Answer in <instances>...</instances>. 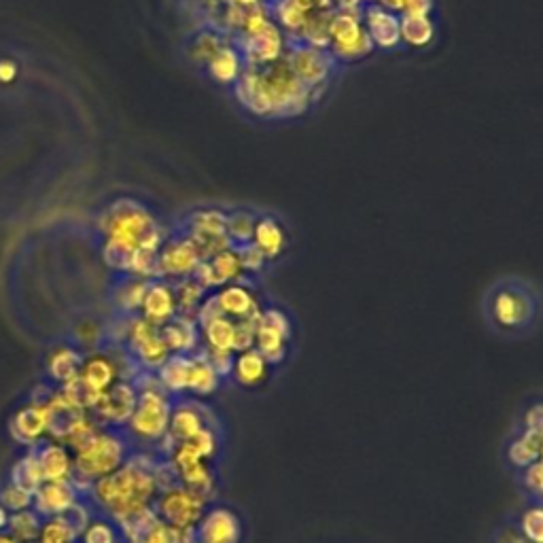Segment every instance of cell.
Wrapping results in <instances>:
<instances>
[{
	"mask_svg": "<svg viewBox=\"0 0 543 543\" xmlns=\"http://www.w3.org/2000/svg\"><path fill=\"white\" fill-rule=\"evenodd\" d=\"M234 251H236V255L240 259V266H242L244 274H247L249 278L261 274L270 264V261L264 257V253H261L253 242L240 244V247H234Z\"/></svg>",
	"mask_w": 543,
	"mask_h": 543,
	"instance_id": "60d3db41",
	"label": "cell"
},
{
	"mask_svg": "<svg viewBox=\"0 0 543 543\" xmlns=\"http://www.w3.org/2000/svg\"><path fill=\"white\" fill-rule=\"evenodd\" d=\"M242 522L230 507H208L194 529V543H240Z\"/></svg>",
	"mask_w": 543,
	"mask_h": 543,
	"instance_id": "5bb4252c",
	"label": "cell"
},
{
	"mask_svg": "<svg viewBox=\"0 0 543 543\" xmlns=\"http://www.w3.org/2000/svg\"><path fill=\"white\" fill-rule=\"evenodd\" d=\"M270 13V20L285 32L287 39H297L308 20V11L300 0H272L264 5Z\"/></svg>",
	"mask_w": 543,
	"mask_h": 543,
	"instance_id": "484cf974",
	"label": "cell"
},
{
	"mask_svg": "<svg viewBox=\"0 0 543 543\" xmlns=\"http://www.w3.org/2000/svg\"><path fill=\"white\" fill-rule=\"evenodd\" d=\"M378 5H380L382 9H387V11H391V13H397V15H401V13H404V7H406V0H378Z\"/></svg>",
	"mask_w": 543,
	"mask_h": 543,
	"instance_id": "f5cc1de1",
	"label": "cell"
},
{
	"mask_svg": "<svg viewBox=\"0 0 543 543\" xmlns=\"http://www.w3.org/2000/svg\"><path fill=\"white\" fill-rule=\"evenodd\" d=\"M291 338L293 323L283 308L266 306L259 312L253 348H257L261 357H264L272 367L285 363V359L289 357Z\"/></svg>",
	"mask_w": 543,
	"mask_h": 543,
	"instance_id": "9c48e42d",
	"label": "cell"
},
{
	"mask_svg": "<svg viewBox=\"0 0 543 543\" xmlns=\"http://www.w3.org/2000/svg\"><path fill=\"white\" fill-rule=\"evenodd\" d=\"M130 344L136 355V361L145 367L149 374H155L170 357V350L164 344L160 329L149 325L145 319L134 317L130 325Z\"/></svg>",
	"mask_w": 543,
	"mask_h": 543,
	"instance_id": "9a60e30c",
	"label": "cell"
},
{
	"mask_svg": "<svg viewBox=\"0 0 543 543\" xmlns=\"http://www.w3.org/2000/svg\"><path fill=\"white\" fill-rule=\"evenodd\" d=\"M172 404H174V397L164 391L162 384L140 391L136 399V408L128 420L130 433L136 437V440L147 442V444H157V442L168 440Z\"/></svg>",
	"mask_w": 543,
	"mask_h": 543,
	"instance_id": "8992f818",
	"label": "cell"
},
{
	"mask_svg": "<svg viewBox=\"0 0 543 543\" xmlns=\"http://www.w3.org/2000/svg\"><path fill=\"white\" fill-rule=\"evenodd\" d=\"M189 359L191 355H170L166 363L157 370V380L174 399L187 393V378H189Z\"/></svg>",
	"mask_w": 543,
	"mask_h": 543,
	"instance_id": "836d02e7",
	"label": "cell"
},
{
	"mask_svg": "<svg viewBox=\"0 0 543 543\" xmlns=\"http://www.w3.org/2000/svg\"><path fill=\"white\" fill-rule=\"evenodd\" d=\"M378 0H363V5H376Z\"/></svg>",
	"mask_w": 543,
	"mask_h": 543,
	"instance_id": "db71d44e",
	"label": "cell"
},
{
	"mask_svg": "<svg viewBox=\"0 0 543 543\" xmlns=\"http://www.w3.org/2000/svg\"><path fill=\"white\" fill-rule=\"evenodd\" d=\"M83 380L85 387L98 399L102 393H107L111 389V384L115 380V365L109 359L96 357L85 365Z\"/></svg>",
	"mask_w": 543,
	"mask_h": 543,
	"instance_id": "8d00e7d4",
	"label": "cell"
},
{
	"mask_svg": "<svg viewBox=\"0 0 543 543\" xmlns=\"http://www.w3.org/2000/svg\"><path fill=\"white\" fill-rule=\"evenodd\" d=\"M257 70L270 100L272 119L302 117L314 104L310 90L293 77L285 58Z\"/></svg>",
	"mask_w": 543,
	"mask_h": 543,
	"instance_id": "277c9868",
	"label": "cell"
},
{
	"mask_svg": "<svg viewBox=\"0 0 543 543\" xmlns=\"http://www.w3.org/2000/svg\"><path fill=\"white\" fill-rule=\"evenodd\" d=\"M85 543H115V533L107 524H94L85 535Z\"/></svg>",
	"mask_w": 543,
	"mask_h": 543,
	"instance_id": "f6af8a7d",
	"label": "cell"
},
{
	"mask_svg": "<svg viewBox=\"0 0 543 543\" xmlns=\"http://www.w3.org/2000/svg\"><path fill=\"white\" fill-rule=\"evenodd\" d=\"M155 510L166 527L174 531H194L206 510V497L183 484H174L164 488L162 495L155 499Z\"/></svg>",
	"mask_w": 543,
	"mask_h": 543,
	"instance_id": "ba28073f",
	"label": "cell"
},
{
	"mask_svg": "<svg viewBox=\"0 0 543 543\" xmlns=\"http://www.w3.org/2000/svg\"><path fill=\"white\" fill-rule=\"evenodd\" d=\"M522 429H543V408L541 404H535L524 414Z\"/></svg>",
	"mask_w": 543,
	"mask_h": 543,
	"instance_id": "bcb514c9",
	"label": "cell"
},
{
	"mask_svg": "<svg viewBox=\"0 0 543 543\" xmlns=\"http://www.w3.org/2000/svg\"><path fill=\"white\" fill-rule=\"evenodd\" d=\"M177 230L196 244L202 261L230 247L225 238V210L221 208L191 210Z\"/></svg>",
	"mask_w": 543,
	"mask_h": 543,
	"instance_id": "30bf717a",
	"label": "cell"
},
{
	"mask_svg": "<svg viewBox=\"0 0 543 543\" xmlns=\"http://www.w3.org/2000/svg\"><path fill=\"white\" fill-rule=\"evenodd\" d=\"M433 11H435V0H406V7L401 15L433 17Z\"/></svg>",
	"mask_w": 543,
	"mask_h": 543,
	"instance_id": "ee69618b",
	"label": "cell"
},
{
	"mask_svg": "<svg viewBox=\"0 0 543 543\" xmlns=\"http://www.w3.org/2000/svg\"><path fill=\"white\" fill-rule=\"evenodd\" d=\"M285 62L293 77L300 81L306 90H310L312 102H317L323 96L331 77H334L340 68L327 49L310 47L295 39H287Z\"/></svg>",
	"mask_w": 543,
	"mask_h": 543,
	"instance_id": "5b68a950",
	"label": "cell"
},
{
	"mask_svg": "<svg viewBox=\"0 0 543 543\" xmlns=\"http://www.w3.org/2000/svg\"><path fill=\"white\" fill-rule=\"evenodd\" d=\"M70 539V531L62 524H51L45 533V541L47 543H66Z\"/></svg>",
	"mask_w": 543,
	"mask_h": 543,
	"instance_id": "c3c4849f",
	"label": "cell"
},
{
	"mask_svg": "<svg viewBox=\"0 0 543 543\" xmlns=\"http://www.w3.org/2000/svg\"><path fill=\"white\" fill-rule=\"evenodd\" d=\"M520 482L522 488L527 490V495L535 499V503H541V493H543V465L541 461H535L533 465L524 467L520 471Z\"/></svg>",
	"mask_w": 543,
	"mask_h": 543,
	"instance_id": "b9f144b4",
	"label": "cell"
},
{
	"mask_svg": "<svg viewBox=\"0 0 543 543\" xmlns=\"http://www.w3.org/2000/svg\"><path fill=\"white\" fill-rule=\"evenodd\" d=\"M270 370H272V365L264 357H261L259 350L249 348V350H242V353L234 355L230 376L242 389H257L268 380Z\"/></svg>",
	"mask_w": 543,
	"mask_h": 543,
	"instance_id": "d4e9b609",
	"label": "cell"
},
{
	"mask_svg": "<svg viewBox=\"0 0 543 543\" xmlns=\"http://www.w3.org/2000/svg\"><path fill=\"white\" fill-rule=\"evenodd\" d=\"M221 376L215 370L210 361L204 357L202 350H196L194 355L189 359V378H187V393L194 395H213L219 384H221Z\"/></svg>",
	"mask_w": 543,
	"mask_h": 543,
	"instance_id": "1f68e13d",
	"label": "cell"
},
{
	"mask_svg": "<svg viewBox=\"0 0 543 543\" xmlns=\"http://www.w3.org/2000/svg\"><path fill=\"white\" fill-rule=\"evenodd\" d=\"M249 68H264L285 58L287 37L274 22L247 39H232Z\"/></svg>",
	"mask_w": 543,
	"mask_h": 543,
	"instance_id": "4fadbf2b",
	"label": "cell"
},
{
	"mask_svg": "<svg viewBox=\"0 0 543 543\" xmlns=\"http://www.w3.org/2000/svg\"><path fill=\"white\" fill-rule=\"evenodd\" d=\"M206 427L208 423L200 406L189 404V401H174L168 425V440L172 442V446L191 442Z\"/></svg>",
	"mask_w": 543,
	"mask_h": 543,
	"instance_id": "7402d4cb",
	"label": "cell"
},
{
	"mask_svg": "<svg viewBox=\"0 0 543 543\" xmlns=\"http://www.w3.org/2000/svg\"><path fill=\"white\" fill-rule=\"evenodd\" d=\"M170 459H172V469H174V474H177L179 484H183L189 490H196V493L206 497L210 486H213V474H210L206 459L200 457L198 450L187 442L174 444Z\"/></svg>",
	"mask_w": 543,
	"mask_h": 543,
	"instance_id": "2e32d148",
	"label": "cell"
},
{
	"mask_svg": "<svg viewBox=\"0 0 543 543\" xmlns=\"http://www.w3.org/2000/svg\"><path fill=\"white\" fill-rule=\"evenodd\" d=\"M136 399L138 391L130 387V384H117V387L98 397L102 414L111 418L113 423H128L136 408Z\"/></svg>",
	"mask_w": 543,
	"mask_h": 543,
	"instance_id": "f1b7e54d",
	"label": "cell"
},
{
	"mask_svg": "<svg viewBox=\"0 0 543 543\" xmlns=\"http://www.w3.org/2000/svg\"><path fill=\"white\" fill-rule=\"evenodd\" d=\"M329 54L342 64H357L374 54V45L367 37L361 15L334 11L329 17Z\"/></svg>",
	"mask_w": 543,
	"mask_h": 543,
	"instance_id": "52a82bcc",
	"label": "cell"
},
{
	"mask_svg": "<svg viewBox=\"0 0 543 543\" xmlns=\"http://www.w3.org/2000/svg\"><path fill=\"white\" fill-rule=\"evenodd\" d=\"M157 490L160 486H157L155 471H145L136 465L119 469L98 482V497L121 520L143 516L153 503Z\"/></svg>",
	"mask_w": 543,
	"mask_h": 543,
	"instance_id": "3957f363",
	"label": "cell"
},
{
	"mask_svg": "<svg viewBox=\"0 0 543 543\" xmlns=\"http://www.w3.org/2000/svg\"><path fill=\"white\" fill-rule=\"evenodd\" d=\"M300 3L308 9V11H334V5H331V0H300Z\"/></svg>",
	"mask_w": 543,
	"mask_h": 543,
	"instance_id": "816d5d0a",
	"label": "cell"
},
{
	"mask_svg": "<svg viewBox=\"0 0 543 543\" xmlns=\"http://www.w3.org/2000/svg\"><path fill=\"white\" fill-rule=\"evenodd\" d=\"M179 314L174 287L168 280H149L143 304H140V319H145L153 327H164Z\"/></svg>",
	"mask_w": 543,
	"mask_h": 543,
	"instance_id": "d6986e66",
	"label": "cell"
},
{
	"mask_svg": "<svg viewBox=\"0 0 543 543\" xmlns=\"http://www.w3.org/2000/svg\"><path fill=\"white\" fill-rule=\"evenodd\" d=\"M257 217L259 215L249 208H234L230 213H225V238L230 242V247L253 242Z\"/></svg>",
	"mask_w": 543,
	"mask_h": 543,
	"instance_id": "e575fe53",
	"label": "cell"
},
{
	"mask_svg": "<svg viewBox=\"0 0 543 543\" xmlns=\"http://www.w3.org/2000/svg\"><path fill=\"white\" fill-rule=\"evenodd\" d=\"M174 287V297H177V308L181 317H191L196 319V312L202 306V302L206 300L208 291L198 283L194 276L177 280V283H172Z\"/></svg>",
	"mask_w": 543,
	"mask_h": 543,
	"instance_id": "d590c367",
	"label": "cell"
},
{
	"mask_svg": "<svg viewBox=\"0 0 543 543\" xmlns=\"http://www.w3.org/2000/svg\"><path fill=\"white\" fill-rule=\"evenodd\" d=\"M126 461V444L113 435H96L87 440L81 450L79 467L85 476L104 478L111 476Z\"/></svg>",
	"mask_w": 543,
	"mask_h": 543,
	"instance_id": "7c38bea8",
	"label": "cell"
},
{
	"mask_svg": "<svg viewBox=\"0 0 543 543\" xmlns=\"http://www.w3.org/2000/svg\"><path fill=\"white\" fill-rule=\"evenodd\" d=\"M331 5H334V11H342V13H357L361 15L363 11V0H331Z\"/></svg>",
	"mask_w": 543,
	"mask_h": 543,
	"instance_id": "681fc988",
	"label": "cell"
},
{
	"mask_svg": "<svg viewBox=\"0 0 543 543\" xmlns=\"http://www.w3.org/2000/svg\"><path fill=\"white\" fill-rule=\"evenodd\" d=\"M361 22L365 26L374 49L378 51H397L401 49V15L391 13L376 5H365L361 11Z\"/></svg>",
	"mask_w": 543,
	"mask_h": 543,
	"instance_id": "ac0fdd59",
	"label": "cell"
},
{
	"mask_svg": "<svg viewBox=\"0 0 543 543\" xmlns=\"http://www.w3.org/2000/svg\"><path fill=\"white\" fill-rule=\"evenodd\" d=\"M401 47L408 49H427L437 39V24L433 17H412L401 15Z\"/></svg>",
	"mask_w": 543,
	"mask_h": 543,
	"instance_id": "f546056e",
	"label": "cell"
},
{
	"mask_svg": "<svg viewBox=\"0 0 543 543\" xmlns=\"http://www.w3.org/2000/svg\"><path fill=\"white\" fill-rule=\"evenodd\" d=\"M543 454V429H522L516 440L507 446V461L516 469H524L541 461Z\"/></svg>",
	"mask_w": 543,
	"mask_h": 543,
	"instance_id": "83f0119b",
	"label": "cell"
},
{
	"mask_svg": "<svg viewBox=\"0 0 543 543\" xmlns=\"http://www.w3.org/2000/svg\"><path fill=\"white\" fill-rule=\"evenodd\" d=\"M109 247L134 253L138 249L160 251L166 236L170 234L166 227L157 221L155 213L134 198L117 200L109 213Z\"/></svg>",
	"mask_w": 543,
	"mask_h": 543,
	"instance_id": "7a4b0ae2",
	"label": "cell"
},
{
	"mask_svg": "<svg viewBox=\"0 0 543 543\" xmlns=\"http://www.w3.org/2000/svg\"><path fill=\"white\" fill-rule=\"evenodd\" d=\"M232 92L240 107L257 119H272V107L264 90V81L257 68H244L240 79L232 85Z\"/></svg>",
	"mask_w": 543,
	"mask_h": 543,
	"instance_id": "ffe728a7",
	"label": "cell"
},
{
	"mask_svg": "<svg viewBox=\"0 0 543 543\" xmlns=\"http://www.w3.org/2000/svg\"><path fill=\"white\" fill-rule=\"evenodd\" d=\"M160 336L170 355H194L200 350V327L196 319L177 314L170 323L160 327Z\"/></svg>",
	"mask_w": 543,
	"mask_h": 543,
	"instance_id": "603a6c76",
	"label": "cell"
},
{
	"mask_svg": "<svg viewBox=\"0 0 543 543\" xmlns=\"http://www.w3.org/2000/svg\"><path fill=\"white\" fill-rule=\"evenodd\" d=\"M236 323L217 317L200 327V348L217 350V353H232L236 355Z\"/></svg>",
	"mask_w": 543,
	"mask_h": 543,
	"instance_id": "4dcf8cb0",
	"label": "cell"
},
{
	"mask_svg": "<svg viewBox=\"0 0 543 543\" xmlns=\"http://www.w3.org/2000/svg\"><path fill=\"white\" fill-rule=\"evenodd\" d=\"M334 11H314L308 15V20L295 41H302L310 47L329 49V17Z\"/></svg>",
	"mask_w": 543,
	"mask_h": 543,
	"instance_id": "74e56055",
	"label": "cell"
},
{
	"mask_svg": "<svg viewBox=\"0 0 543 543\" xmlns=\"http://www.w3.org/2000/svg\"><path fill=\"white\" fill-rule=\"evenodd\" d=\"M253 244L274 264L289 251V232L285 223L274 215H259L253 232Z\"/></svg>",
	"mask_w": 543,
	"mask_h": 543,
	"instance_id": "44dd1931",
	"label": "cell"
},
{
	"mask_svg": "<svg viewBox=\"0 0 543 543\" xmlns=\"http://www.w3.org/2000/svg\"><path fill=\"white\" fill-rule=\"evenodd\" d=\"M266 3H272V0H264V3H261V5H266Z\"/></svg>",
	"mask_w": 543,
	"mask_h": 543,
	"instance_id": "11a10c76",
	"label": "cell"
},
{
	"mask_svg": "<svg viewBox=\"0 0 543 543\" xmlns=\"http://www.w3.org/2000/svg\"><path fill=\"white\" fill-rule=\"evenodd\" d=\"M495 543H531L527 537H522L516 527H501L495 535Z\"/></svg>",
	"mask_w": 543,
	"mask_h": 543,
	"instance_id": "7dc6e473",
	"label": "cell"
},
{
	"mask_svg": "<svg viewBox=\"0 0 543 543\" xmlns=\"http://www.w3.org/2000/svg\"><path fill=\"white\" fill-rule=\"evenodd\" d=\"M486 319L495 331L505 336L527 334L539 317V297L531 283L520 278H505L490 287L484 302Z\"/></svg>",
	"mask_w": 543,
	"mask_h": 543,
	"instance_id": "6da1fadb",
	"label": "cell"
},
{
	"mask_svg": "<svg viewBox=\"0 0 543 543\" xmlns=\"http://www.w3.org/2000/svg\"><path fill=\"white\" fill-rule=\"evenodd\" d=\"M244 68H247V64H244L240 49L232 41H227L204 66V73L213 83L221 87H232L244 73Z\"/></svg>",
	"mask_w": 543,
	"mask_h": 543,
	"instance_id": "cb8c5ba5",
	"label": "cell"
},
{
	"mask_svg": "<svg viewBox=\"0 0 543 543\" xmlns=\"http://www.w3.org/2000/svg\"><path fill=\"white\" fill-rule=\"evenodd\" d=\"M208 268H210V276H213V285H215V291L225 287V285H232V283H242V280H247L249 276L244 274L242 266H240V259L234 251V247H227L219 253H215L210 259H204Z\"/></svg>",
	"mask_w": 543,
	"mask_h": 543,
	"instance_id": "d6a6232c",
	"label": "cell"
},
{
	"mask_svg": "<svg viewBox=\"0 0 543 543\" xmlns=\"http://www.w3.org/2000/svg\"><path fill=\"white\" fill-rule=\"evenodd\" d=\"M227 41H230V37L223 34L219 28L210 26V24L200 26L187 39V58L191 64L204 68L210 62V58H213Z\"/></svg>",
	"mask_w": 543,
	"mask_h": 543,
	"instance_id": "4316f807",
	"label": "cell"
},
{
	"mask_svg": "<svg viewBox=\"0 0 543 543\" xmlns=\"http://www.w3.org/2000/svg\"><path fill=\"white\" fill-rule=\"evenodd\" d=\"M215 302L219 306V312L225 319H230L234 323L238 321H249L257 319L259 312L264 310L259 304V297L253 289L251 278L242 280V283H232L217 289L215 293Z\"/></svg>",
	"mask_w": 543,
	"mask_h": 543,
	"instance_id": "e0dca14e",
	"label": "cell"
},
{
	"mask_svg": "<svg viewBox=\"0 0 543 543\" xmlns=\"http://www.w3.org/2000/svg\"><path fill=\"white\" fill-rule=\"evenodd\" d=\"M147 285H149V280L128 274L124 278V283H121V291H119V297H117L119 308L134 317L136 312H140V304H143Z\"/></svg>",
	"mask_w": 543,
	"mask_h": 543,
	"instance_id": "f35d334b",
	"label": "cell"
},
{
	"mask_svg": "<svg viewBox=\"0 0 543 543\" xmlns=\"http://www.w3.org/2000/svg\"><path fill=\"white\" fill-rule=\"evenodd\" d=\"M522 537H527L531 543H543V512H541V503L529 505L527 510L522 512L518 527Z\"/></svg>",
	"mask_w": 543,
	"mask_h": 543,
	"instance_id": "ab89813d",
	"label": "cell"
},
{
	"mask_svg": "<svg viewBox=\"0 0 543 543\" xmlns=\"http://www.w3.org/2000/svg\"><path fill=\"white\" fill-rule=\"evenodd\" d=\"M200 261L202 257L196 244L179 230H172L157 251V276L168 283H177V280L194 276Z\"/></svg>",
	"mask_w": 543,
	"mask_h": 543,
	"instance_id": "8fae6325",
	"label": "cell"
},
{
	"mask_svg": "<svg viewBox=\"0 0 543 543\" xmlns=\"http://www.w3.org/2000/svg\"><path fill=\"white\" fill-rule=\"evenodd\" d=\"M221 3H223L225 7H230V9L249 11V9L261 7V3H264V0H221Z\"/></svg>",
	"mask_w": 543,
	"mask_h": 543,
	"instance_id": "f907efd6",
	"label": "cell"
},
{
	"mask_svg": "<svg viewBox=\"0 0 543 543\" xmlns=\"http://www.w3.org/2000/svg\"><path fill=\"white\" fill-rule=\"evenodd\" d=\"M140 543H174V531L170 527H166L164 522L155 520L147 527L143 541Z\"/></svg>",
	"mask_w": 543,
	"mask_h": 543,
	"instance_id": "7bdbcfd3",
	"label": "cell"
}]
</instances>
